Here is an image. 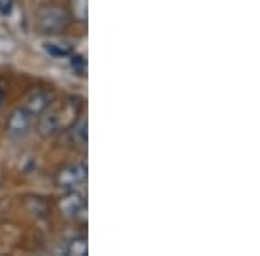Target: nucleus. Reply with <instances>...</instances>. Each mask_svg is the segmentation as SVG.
Instances as JSON below:
<instances>
[{
	"mask_svg": "<svg viewBox=\"0 0 260 256\" xmlns=\"http://www.w3.org/2000/svg\"><path fill=\"white\" fill-rule=\"evenodd\" d=\"M70 19L71 18L64 7L57 4H45L35 14V28L42 35H61L68 30Z\"/></svg>",
	"mask_w": 260,
	"mask_h": 256,
	"instance_id": "1",
	"label": "nucleus"
},
{
	"mask_svg": "<svg viewBox=\"0 0 260 256\" xmlns=\"http://www.w3.org/2000/svg\"><path fill=\"white\" fill-rule=\"evenodd\" d=\"M33 125V116L23 106L16 107L6 121V133L11 138H23L28 135Z\"/></svg>",
	"mask_w": 260,
	"mask_h": 256,
	"instance_id": "4",
	"label": "nucleus"
},
{
	"mask_svg": "<svg viewBox=\"0 0 260 256\" xmlns=\"http://www.w3.org/2000/svg\"><path fill=\"white\" fill-rule=\"evenodd\" d=\"M66 253L70 256H85L89 253V244H87V237L80 236V237H75L70 241L68 247H66Z\"/></svg>",
	"mask_w": 260,
	"mask_h": 256,
	"instance_id": "8",
	"label": "nucleus"
},
{
	"mask_svg": "<svg viewBox=\"0 0 260 256\" xmlns=\"http://www.w3.org/2000/svg\"><path fill=\"white\" fill-rule=\"evenodd\" d=\"M2 100H4V92L0 90V106H2Z\"/></svg>",
	"mask_w": 260,
	"mask_h": 256,
	"instance_id": "11",
	"label": "nucleus"
},
{
	"mask_svg": "<svg viewBox=\"0 0 260 256\" xmlns=\"http://www.w3.org/2000/svg\"><path fill=\"white\" fill-rule=\"evenodd\" d=\"M57 206H59V211L62 213V215L68 216V218H73V220L85 218V215H87L85 194L78 192L77 189L66 191L64 194L61 196V199L57 201Z\"/></svg>",
	"mask_w": 260,
	"mask_h": 256,
	"instance_id": "3",
	"label": "nucleus"
},
{
	"mask_svg": "<svg viewBox=\"0 0 260 256\" xmlns=\"http://www.w3.org/2000/svg\"><path fill=\"white\" fill-rule=\"evenodd\" d=\"M12 7V0H0V12L2 14H9Z\"/></svg>",
	"mask_w": 260,
	"mask_h": 256,
	"instance_id": "10",
	"label": "nucleus"
},
{
	"mask_svg": "<svg viewBox=\"0 0 260 256\" xmlns=\"http://www.w3.org/2000/svg\"><path fill=\"white\" fill-rule=\"evenodd\" d=\"M87 180V165L85 163H70L59 168L54 177V184L62 191H71L83 186Z\"/></svg>",
	"mask_w": 260,
	"mask_h": 256,
	"instance_id": "2",
	"label": "nucleus"
},
{
	"mask_svg": "<svg viewBox=\"0 0 260 256\" xmlns=\"http://www.w3.org/2000/svg\"><path fill=\"white\" fill-rule=\"evenodd\" d=\"M45 47V52L50 54L54 57H68L70 56V49L62 44H54V42H47L44 45Z\"/></svg>",
	"mask_w": 260,
	"mask_h": 256,
	"instance_id": "9",
	"label": "nucleus"
},
{
	"mask_svg": "<svg viewBox=\"0 0 260 256\" xmlns=\"http://www.w3.org/2000/svg\"><path fill=\"white\" fill-rule=\"evenodd\" d=\"M50 94L47 90L44 89H37L33 90L30 95L26 97V100H24V109H26L28 113H30L31 116H39L42 115V113L45 111L49 106H50Z\"/></svg>",
	"mask_w": 260,
	"mask_h": 256,
	"instance_id": "5",
	"label": "nucleus"
},
{
	"mask_svg": "<svg viewBox=\"0 0 260 256\" xmlns=\"http://www.w3.org/2000/svg\"><path fill=\"white\" fill-rule=\"evenodd\" d=\"M68 14L77 23H87L89 19V0H70Z\"/></svg>",
	"mask_w": 260,
	"mask_h": 256,
	"instance_id": "6",
	"label": "nucleus"
},
{
	"mask_svg": "<svg viewBox=\"0 0 260 256\" xmlns=\"http://www.w3.org/2000/svg\"><path fill=\"white\" fill-rule=\"evenodd\" d=\"M71 135H73V142L80 148H85L87 145V120H77L73 125H71Z\"/></svg>",
	"mask_w": 260,
	"mask_h": 256,
	"instance_id": "7",
	"label": "nucleus"
}]
</instances>
